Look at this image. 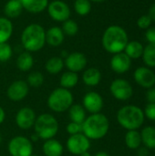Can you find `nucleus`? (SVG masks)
<instances>
[{"label": "nucleus", "instance_id": "f257e3e1", "mask_svg": "<svg viewBox=\"0 0 155 156\" xmlns=\"http://www.w3.org/2000/svg\"><path fill=\"white\" fill-rule=\"evenodd\" d=\"M128 42L129 37L126 30L118 25H111L108 27L101 38L103 48L113 55L123 52Z\"/></svg>", "mask_w": 155, "mask_h": 156}, {"label": "nucleus", "instance_id": "f03ea898", "mask_svg": "<svg viewBox=\"0 0 155 156\" xmlns=\"http://www.w3.org/2000/svg\"><path fill=\"white\" fill-rule=\"evenodd\" d=\"M20 41L26 51L30 53L39 51L46 44V30L39 24H30L22 31Z\"/></svg>", "mask_w": 155, "mask_h": 156}, {"label": "nucleus", "instance_id": "7ed1b4c3", "mask_svg": "<svg viewBox=\"0 0 155 156\" xmlns=\"http://www.w3.org/2000/svg\"><path fill=\"white\" fill-rule=\"evenodd\" d=\"M109 130V119L100 112L90 114L82 123V133L90 140L102 139L107 135Z\"/></svg>", "mask_w": 155, "mask_h": 156}, {"label": "nucleus", "instance_id": "20e7f679", "mask_svg": "<svg viewBox=\"0 0 155 156\" xmlns=\"http://www.w3.org/2000/svg\"><path fill=\"white\" fill-rule=\"evenodd\" d=\"M143 111L135 105H127L121 108L117 112L119 124L127 131L138 130L144 122Z\"/></svg>", "mask_w": 155, "mask_h": 156}, {"label": "nucleus", "instance_id": "39448f33", "mask_svg": "<svg viewBox=\"0 0 155 156\" xmlns=\"http://www.w3.org/2000/svg\"><path fill=\"white\" fill-rule=\"evenodd\" d=\"M33 127L35 133L44 141L54 138L59 128L57 119L49 113H43L37 117Z\"/></svg>", "mask_w": 155, "mask_h": 156}, {"label": "nucleus", "instance_id": "423d86ee", "mask_svg": "<svg viewBox=\"0 0 155 156\" xmlns=\"http://www.w3.org/2000/svg\"><path fill=\"white\" fill-rule=\"evenodd\" d=\"M74 98L70 90L62 87L57 88L48 98V106L54 112H65L73 104Z\"/></svg>", "mask_w": 155, "mask_h": 156}, {"label": "nucleus", "instance_id": "0eeeda50", "mask_svg": "<svg viewBox=\"0 0 155 156\" xmlns=\"http://www.w3.org/2000/svg\"><path fill=\"white\" fill-rule=\"evenodd\" d=\"M8 152L11 156H30L33 154L32 142L25 136H16L8 143Z\"/></svg>", "mask_w": 155, "mask_h": 156}, {"label": "nucleus", "instance_id": "6e6552de", "mask_svg": "<svg viewBox=\"0 0 155 156\" xmlns=\"http://www.w3.org/2000/svg\"><path fill=\"white\" fill-rule=\"evenodd\" d=\"M47 10L51 19L61 23L68 20L71 14L69 5L62 0H53L52 2L48 3Z\"/></svg>", "mask_w": 155, "mask_h": 156}, {"label": "nucleus", "instance_id": "1a4fd4ad", "mask_svg": "<svg viewBox=\"0 0 155 156\" xmlns=\"http://www.w3.org/2000/svg\"><path fill=\"white\" fill-rule=\"evenodd\" d=\"M110 90L116 100L122 101L130 100L133 94V89L131 83L123 79L114 80L110 86Z\"/></svg>", "mask_w": 155, "mask_h": 156}, {"label": "nucleus", "instance_id": "9d476101", "mask_svg": "<svg viewBox=\"0 0 155 156\" xmlns=\"http://www.w3.org/2000/svg\"><path fill=\"white\" fill-rule=\"evenodd\" d=\"M90 147V140L83 133L69 135L67 141L68 151L75 155H79L84 152L89 151Z\"/></svg>", "mask_w": 155, "mask_h": 156}, {"label": "nucleus", "instance_id": "9b49d317", "mask_svg": "<svg viewBox=\"0 0 155 156\" xmlns=\"http://www.w3.org/2000/svg\"><path fill=\"white\" fill-rule=\"evenodd\" d=\"M29 86L26 81L18 80L12 82L6 90L7 98L12 101H21L28 94Z\"/></svg>", "mask_w": 155, "mask_h": 156}, {"label": "nucleus", "instance_id": "f8f14e48", "mask_svg": "<svg viewBox=\"0 0 155 156\" xmlns=\"http://www.w3.org/2000/svg\"><path fill=\"white\" fill-rule=\"evenodd\" d=\"M103 105L104 101L101 95L96 91H89L83 97L82 106L86 112H89L90 114L100 112Z\"/></svg>", "mask_w": 155, "mask_h": 156}, {"label": "nucleus", "instance_id": "ddd939ff", "mask_svg": "<svg viewBox=\"0 0 155 156\" xmlns=\"http://www.w3.org/2000/svg\"><path fill=\"white\" fill-rule=\"evenodd\" d=\"M88 64L87 57L81 52L69 53L64 59V65L69 71L79 72L82 71Z\"/></svg>", "mask_w": 155, "mask_h": 156}, {"label": "nucleus", "instance_id": "4468645a", "mask_svg": "<svg viewBox=\"0 0 155 156\" xmlns=\"http://www.w3.org/2000/svg\"><path fill=\"white\" fill-rule=\"evenodd\" d=\"M36 119L37 116L33 109L29 107H23L16 115V123L19 129L26 131L34 126Z\"/></svg>", "mask_w": 155, "mask_h": 156}, {"label": "nucleus", "instance_id": "2eb2a0df", "mask_svg": "<svg viewBox=\"0 0 155 156\" xmlns=\"http://www.w3.org/2000/svg\"><path fill=\"white\" fill-rule=\"evenodd\" d=\"M134 80L143 88L150 89L155 85V73L148 67H139L133 74Z\"/></svg>", "mask_w": 155, "mask_h": 156}, {"label": "nucleus", "instance_id": "dca6fc26", "mask_svg": "<svg viewBox=\"0 0 155 156\" xmlns=\"http://www.w3.org/2000/svg\"><path fill=\"white\" fill-rule=\"evenodd\" d=\"M110 64L114 72L118 74H123L130 69L132 66V59L124 52H121L112 56Z\"/></svg>", "mask_w": 155, "mask_h": 156}, {"label": "nucleus", "instance_id": "f3484780", "mask_svg": "<svg viewBox=\"0 0 155 156\" xmlns=\"http://www.w3.org/2000/svg\"><path fill=\"white\" fill-rule=\"evenodd\" d=\"M65 39V35L61 29V27L58 26H54L49 27L46 31V44L51 47H58L60 46Z\"/></svg>", "mask_w": 155, "mask_h": 156}, {"label": "nucleus", "instance_id": "a211bd4d", "mask_svg": "<svg viewBox=\"0 0 155 156\" xmlns=\"http://www.w3.org/2000/svg\"><path fill=\"white\" fill-rule=\"evenodd\" d=\"M42 151L45 156H61L63 154V145L56 139L52 138L46 140L42 146Z\"/></svg>", "mask_w": 155, "mask_h": 156}, {"label": "nucleus", "instance_id": "6ab92c4d", "mask_svg": "<svg viewBox=\"0 0 155 156\" xmlns=\"http://www.w3.org/2000/svg\"><path fill=\"white\" fill-rule=\"evenodd\" d=\"M23 9L31 13L38 14L47 9L48 5V0H20Z\"/></svg>", "mask_w": 155, "mask_h": 156}, {"label": "nucleus", "instance_id": "aec40b11", "mask_svg": "<svg viewBox=\"0 0 155 156\" xmlns=\"http://www.w3.org/2000/svg\"><path fill=\"white\" fill-rule=\"evenodd\" d=\"M82 80L87 86L95 87L101 80V73L96 68H89L83 72Z\"/></svg>", "mask_w": 155, "mask_h": 156}, {"label": "nucleus", "instance_id": "412c9836", "mask_svg": "<svg viewBox=\"0 0 155 156\" xmlns=\"http://www.w3.org/2000/svg\"><path fill=\"white\" fill-rule=\"evenodd\" d=\"M23 6L20 0H8L4 6V13L7 18H16L21 15Z\"/></svg>", "mask_w": 155, "mask_h": 156}, {"label": "nucleus", "instance_id": "4be33fe9", "mask_svg": "<svg viewBox=\"0 0 155 156\" xmlns=\"http://www.w3.org/2000/svg\"><path fill=\"white\" fill-rule=\"evenodd\" d=\"M143 45L137 40L129 41L124 48V53L131 59H137L143 56Z\"/></svg>", "mask_w": 155, "mask_h": 156}, {"label": "nucleus", "instance_id": "5701e85b", "mask_svg": "<svg viewBox=\"0 0 155 156\" xmlns=\"http://www.w3.org/2000/svg\"><path fill=\"white\" fill-rule=\"evenodd\" d=\"M13 34V24L9 18L0 16V43L7 42Z\"/></svg>", "mask_w": 155, "mask_h": 156}, {"label": "nucleus", "instance_id": "b1692460", "mask_svg": "<svg viewBox=\"0 0 155 156\" xmlns=\"http://www.w3.org/2000/svg\"><path fill=\"white\" fill-rule=\"evenodd\" d=\"M34 65V58L30 52L25 51L18 55L16 58V67L20 71L26 72L30 70Z\"/></svg>", "mask_w": 155, "mask_h": 156}, {"label": "nucleus", "instance_id": "393cba45", "mask_svg": "<svg viewBox=\"0 0 155 156\" xmlns=\"http://www.w3.org/2000/svg\"><path fill=\"white\" fill-rule=\"evenodd\" d=\"M142 144L143 146L148 148L149 150L155 149V127L147 126L142 130L141 133Z\"/></svg>", "mask_w": 155, "mask_h": 156}, {"label": "nucleus", "instance_id": "a878e982", "mask_svg": "<svg viewBox=\"0 0 155 156\" xmlns=\"http://www.w3.org/2000/svg\"><path fill=\"white\" fill-rule=\"evenodd\" d=\"M125 144L131 150H136L142 145V137L141 133L137 130L128 131L125 134Z\"/></svg>", "mask_w": 155, "mask_h": 156}, {"label": "nucleus", "instance_id": "bb28decb", "mask_svg": "<svg viewBox=\"0 0 155 156\" xmlns=\"http://www.w3.org/2000/svg\"><path fill=\"white\" fill-rule=\"evenodd\" d=\"M69 115L71 122H78V123H83V122L87 118L86 110L80 104L73 103L69 109Z\"/></svg>", "mask_w": 155, "mask_h": 156}, {"label": "nucleus", "instance_id": "cd10ccee", "mask_svg": "<svg viewBox=\"0 0 155 156\" xmlns=\"http://www.w3.org/2000/svg\"><path fill=\"white\" fill-rule=\"evenodd\" d=\"M64 66V59L61 57H52L47 60L45 69L49 74L56 75L63 69Z\"/></svg>", "mask_w": 155, "mask_h": 156}, {"label": "nucleus", "instance_id": "c85d7f7f", "mask_svg": "<svg viewBox=\"0 0 155 156\" xmlns=\"http://www.w3.org/2000/svg\"><path fill=\"white\" fill-rule=\"evenodd\" d=\"M59 82H60V86L64 89H67V90H69V89H72L74 88L78 82H79V76H78V73L76 72H72V71H66L64 72L61 77H60V80H59Z\"/></svg>", "mask_w": 155, "mask_h": 156}, {"label": "nucleus", "instance_id": "c756f323", "mask_svg": "<svg viewBox=\"0 0 155 156\" xmlns=\"http://www.w3.org/2000/svg\"><path fill=\"white\" fill-rule=\"evenodd\" d=\"M143 59L148 68H155V44L149 43L143 53Z\"/></svg>", "mask_w": 155, "mask_h": 156}, {"label": "nucleus", "instance_id": "7c9ffc66", "mask_svg": "<svg viewBox=\"0 0 155 156\" xmlns=\"http://www.w3.org/2000/svg\"><path fill=\"white\" fill-rule=\"evenodd\" d=\"M74 10L79 16H86L91 11V2L90 0H75Z\"/></svg>", "mask_w": 155, "mask_h": 156}, {"label": "nucleus", "instance_id": "2f4dec72", "mask_svg": "<svg viewBox=\"0 0 155 156\" xmlns=\"http://www.w3.org/2000/svg\"><path fill=\"white\" fill-rule=\"evenodd\" d=\"M61 29L65 36L68 37H74L79 32V25L76 21L69 18L68 20L64 21L61 27Z\"/></svg>", "mask_w": 155, "mask_h": 156}, {"label": "nucleus", "instance_id": "473e14b6", "mask_svg": "<svg viewBox=\"0 0 155 156\" xmlns=\"http://www.w3.org/2000/svg\"><path fill=\"white\" fill-rule=\"evenodd\" d=\"M44 75L39 71H33L28 74L26 79V83L28 86L33 88H38L44 83Z\"/></svg>", "mask_w": 155, "mask_h": 156}, {"label": "nucleus", "instance_id": "72a5a7b5", "mask_svg": "<svg viewBox=\"0 0 155 156\" xmlns=\"http://www.w3.org/2000/svg\"><path fill=\"white\" fill-rule=\"evenodd\" d=\"M13 55V49L11 46L5 43H0V62H6L8 61Z\"/></svg>", "mask_w": 155, "mask_h": 156}, {"label": "nucleus", "instance_id": "f704fd0d", "mask_svg": "<svg viewBox=\"0 0 155 156\" xmlns=\"http://www.w3.org/2000/svg\"><path fill=\"white\" fill-rule=\"evenodd\" d=\"M67 133L69 135H74V134H79L82 133V123H78L74 122H70L67 125Z\"/></svg>", "mask_w": 155, "mask_h": 156}, {"label": "nucleus", "instance_id": "c9c22d12", "mask_svg": "<svg viewBox=\"0 0 155 156\" xmlns=\"http://www.w3.org/2000/svg\"><path fill=\"white\" fill-rule=\"evenodd\" d=\"M152 23H153V20L148 15H143L137 20V26L141 29H148L151 27Z\"/></svg>", "mask_w": 155, "mask_h": 156}, {"label": "nucleus", "instance_id": "e433bc0d", "mask_svg": "<svg viewBox=\"0 0 155 156\" xmlns=\"http://www.w3.org/2000/svg\"><path fill=\"white\" fill-rule=\"evenodd\" d=\"M144 116H146L149 120L155 121V103H148L144 109Z\"/></svg>", "mask_w": 155, "mask_h": 156}, {"label": "nucleus", "instance_id": "4c0bfd02", "mask_svg": "<svg viewBox=\"0 0 155 156\" xmlns=\"http://www.w3.org/2000/svg\"><path fill=\"white\" fill-rule=\"evenodd\" d=\"M145 37L149 43L155 44V27H150L148 29H146Z\"/></svg>", "mask_w": 155, "mask_h": 156}, {"label": "nucleus", "instance_id": "58836bf2", "mask_svg": "<svg viewBox=\"0 0 155 156\" xmlns=\"http://www.w3.org/2000/svg\"><path fill=\"white\" fill-rule=\"evenodd\" d=\"M146 100L148 103H155V88H150L148 89L146 92Z\"/></svg>", "mask_w": 155, "mask_h": 156}, {"label": "nucleus", "instance_id": "ea45409f", "mask_svg": "<svg viewBox=\"0 0 155 156\" xmlns=\"http://www.w3.org/2000/svg\"><path fill=\"white\" fill-rule=\"evenodd\" d=\"M149 155V149L145 146H141L138 148V156H148Z\"/></svg>", "mask_w": 155, "mask_h": 156}, {"label": "nucleus", "instance_id": "a19ab883", "mask_svg": "<svg viewBox=\"0 0 155 156\" xmlns=\"http://www.w3.org/2000/svg\"><path fill=\"white\" fill-rule=\"evenodd\" d=\"M148 16L152 18L153 21H155V3L150 6L148 11Z\"/></svg>", "mask_w": 155, "mask_h": 156}, {"label": "nucleus", "instance_id": "79ce46f5", "mask_svg": "<svg viewBox=\"0 0 155 156\" xmlns=\"http://www.w3.org/2000/svg\"><path fill=\"white\" fill-rule=\"evenodd\" d=\"M5 119V112L4 111V109L0 106V124H2L4 122Z\"/></svg>", "mask_w": 155, "mask_h": 156}, {"label": "nucleus", "instance_id": "37998d69", "mask_svg": "<svg viewBox=\"0 0 155 156\" xmlns=\"http://www.w3.org/2000/svg\"><path fill=\"white\" fill-rule=\"evenodd\" d=\"M39 139V137L36 134V133H33L32 135H31V138L29 139L31 142H36V141H37Z\"/></svg>", "mask_w": 155, "mask_h": 156}, {"label": "nucleus", "instance_id": "c03bdc74", "mask_svg": "<svg viewBox=\"0 0 155 156\" xmlns=\"http://www.w3.org/2000/svg\"><path fill=\"white\" fill-rule=\"evenodd\" d=\"M94 156H110V154H108V153H106V152H98Z\"/></svg>", "mask_w": 155, "mask_h": 156}, {"label": "nucleus", "instance_id": "a18cd8bd", "mask_svg": "<svg viewBox=\"0 0 155 156\" xmlns=\"http://www.w3.org/2000/svg\"><path fill=\"white\" fill-rule=\"evenodd\" d=\"M79 156H91V154L89 153V151H87V152H84V153H82L81 154H79Z\"/></svg>", "mask_w": 155, "mask_h": 156}, {"label": "nucleus", "instance_id": "49530a36", "mask_svg": "<svg viewBox=\"0 0 155 156\" xmlns=\"http://www.w3.org/2000/svg\"><path fill=\"white\" fill-rule=\"evenodd\" d=\"M90 2H94V3H102L106 0H90Z\"/></svg>", "mask_w": 155, "mask_h": 156}, {"label": "nucleus", "instance_id": "de8ad7c7", "mask_svg": "<svg viewBox=\"0 0 155 156\" xmlns=\"http://www.w3.org/2000/svg\"><path fill=\"white\" fill-rule=\"evenodd\" d=\"M30 156H37V155H35V154H31Z\"/></svg>", "mask_w": 155, "mask_h": 156}, {"label": "nucleus", "instance_id": "09e8293b", "mask_svg": "<svg viewBox=\"0 0 155 156\" xmlns=\"http://www.w3.org/2000/svg\"><path fill=\"white\" fill-rule=\"evenodd\" d=\"M0 142H1V136H0Z\"/></svg>", "mask_w": 155, "mask_h": 156}]
</instances>
